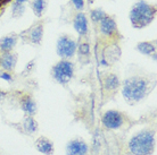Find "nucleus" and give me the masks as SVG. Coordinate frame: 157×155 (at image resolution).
<instances>
[{
  "mask_svg": "<svg viewBox=\"0 0 157 155\" xmlns=\"http://www.w3.org/2000/svg\"><path fill=\"white\" fill-rule=\"evenodd\" d=\"M149 92V81L141 76L126 78L122 84V95L128 103L134 104L145 99Z\"/></svg>",
  "mask_w": 157,
  "mask_h": 155,
  "instance_id": "nucleus-1",
  "label": "nucleus"
},
{
  "mask_svg": "<svg viewBox=\"0 0 157 155\" xmlns=\"http://www.w3.org/2000/svg\"><path fill=\"white\" fill-rule=\"evenodd\" d=\"M156 17V7L147 2L146 0H139L130 9L129 18L134 28H145L151 24Z\"/></svg>",
  "mask_w": 157,
  "mask_h": 155,
  "instance_id": "nucleus-2",
  "label": "nucleus"
},
{
  "mask_svg": "<svg viewBox=\"0 0 157 155\" xmlns=\"http://www.w3.org/2000/svg\"><path fill=\"white\" fill-rule=\"evenodd\" d=\"M155 144V132L150 129H144L132 136L129 142V150L133 155H153Z\"/></svg>",
  "mask_w": 157,
  "mask_h": 155,
  "instance_id": "nucleus-3",
  "label": "nucleus"
},
{
  "mask_svg": "<svg viewBox=\"0 0 157 155\" xmlns=\"http://www.w3.org/2000/svg\"><path fill=\"white\" fill-rule=\"evenodd\" d=\"M51 76L58 84L66 85L74 76V63L68 59L59 60L51 69Z\"/></svg>",
  "mask_w": 157,
  "mask_h": 155,
  "instance_id": "nucleus-4",
  "label": "nucleus"
},
{
  "mask_svg": "<svg viewBox=\"0 0 157 155\" xmlns=\"http://www.w3.org/2000/svg\"><path fill=\"white\" fill-rule=\"evenodd\" d=\"M56 51L62 59H70L78 51V43L70 35H60L56 43Z\"/></svg>",
  "mask_w": 157,
  "mask_h": 155,
  "instance_id": "nucleus-5",
  "label": "nucleus"
},
{
  "mask_svg": "<svg viewBox=\"0 0 157 155\" xmlns=\"http://www.w3.org/2000/svg\"><path fill=\"white\" fill-rule=\"evenodd\" d=\"M102 124L107 129H120L124 124V116L117 110H108L101 118Z\"/></svg>",
  "mask_w": 157,
  "mask_h": 155,
  "instance_id": "nucleus-6",
  "label": "nucleus"
},
{
  "mask_svg": "<svg viewBox=\"0 0 157 155\" xmlns=\"http://www.w3.org/2000/svg\"><path fill=\"white\" fill-rule=\"evenodd\" d=\"M89 146L81 138H74L66 145V155H88Z\"/></svg>",
  "mask_w": 157,
  "mask_h": 155,
  "instance_id": "nucleus-7",
  "label": "nucleus"
},
{
  "mask_svg": "<svg viewBox=\"0 0 157 155\" xmlns=\"http://www.w3.org/2000/svg\"><path fill=\"white\" fill-rule=\"evenodd\" d=\"M25 34H26L25 38H28L29 42L39 45L43 38V24L41 22L36 23L33 26L30 27L28 31H25Z\"/></svg>",
  "mask_w": 157,
  "mask_h": 155,
  "instance_id": "nucleus-8",
  "label": "nucleus"
},
{
  "mask_svg": "<svg viewBox=\"0 0 157 155\" xmlns=\"http://www.w3.org/2000/svg\"><path fill=\"white\" fill-rule=\"evenodd\" d=\"M99 31L105 36H113L117 32V24L113 17L107 15L99 22Z\"/></svg>",
  "mask_w": 157,
  "mask_h": 155,
  "instance_id": "nucleus-9",
  "label": "nucleus"
},
{
  "mask_svg": "<svg viewBox=\"0 0 157 155\" xmlns=\"http://www.w3.org/2000/svg\"><path fill=\"white\" fill-rule=\"evenodd\" d=\"M18 57L16 53L13 52H4L0 53V67L5 70V71H13L15 69L16 63H17Z\"/></svg>",
  "mask_w": 157,
  "mask_h": 155,
  "instance_id": "nucleus-10",
  "label": "nucleus"
},
{
  "mask_svg": "<svg viewBox=\"0 0 157 155\" xmlns=\"http://www.w3.org/2000/svg\"><path fill=\"white\" fill-rule=\"evenodd\" d=\"M20 35L16 33H9L0 39V53L4 52H12L13 49L18 42Z\"/></svg>",
  "mask_w": 157,
  "mask_h": 155,
  "instance_id": "nucleus-11",
  "label": "nucleus"
},
{
  "mask_svg": "<svg viewBox=\"0 0 157 155\" xmlns=\"http://www.w3.org/2000/svg\"><path fill=\"white\" fill-rule=\"evenodd\" d=\"M73 26L75 32L80 36H84L88 33V18L86 15L82 12H78L73 20Z\"/></svg>",
  "mask_w": 157,
  "mask_h": 155,
  "instance_id": "nucleus-12",
  "label": "nucleus"
},
{
  "mask_svg": "<svg viewBox=\"0 0 157 155\" xmlns=\"http://www.w3.org/2000/svg\"><path fill=\"white\" fill-rule=\"evenodd\" d=\"M34 146H36V151L40 152V153H42V154H44V155H52L54 152H55L54 143H52L49 138L44 137V136H40L39 138L36 140Z\"/></svg>",
  "mask_w": 157,
  "mask_h": 155,
  "instance_id": "nucleus-13",
  "label": "nucleus"
},
{
  "mask_svg": "<svg viewBox=\"0 0 157 155\" xmlns=\"http://www.w3.org/2000/svg\"><path fill=\"white\" fill-rule=\"evenodd\" d=\"M21 109L25 113V116H34L38 111V105H36L34 99L30 95H24L21 99Z\"/></svg>",
  "mask_w": 157,
  "mask_h": 155,
  "instance_id": "nucleus-14",
  "label": "nucleus"
},
{
  "mask_svg": "<svg viewBox=\"0 0 157 155\" xmlns=\"http://www.w3.org/2000/svg\"><path fill=\"white\" fill-rule=\"evenodd\" d=\"M21 127L25 134L28 135H33L38 132V127L39 124L36 122V120L32 116H25L24 119L21 122Z\"/></svg>",
  "mask_w": 157,
  "mask_h": 155,
  "instance_id": "nucleus-15",
  "label": "nucleus"
},
{
  "mask_svg": "<svg viewBox=\"0 0 157 155\" xmlns=\"http://www.w3.org/2000/svg\"><path fill=\"white\" fill-rule=\"evenodd\" d=\"M118 86H120V78H118L117 75L108 74L104 79V88H105V91L113 92V91L118 88Z\"/></svg>",
  "mask_w": 157,
  "mask_h": 155,
  "instance_id": "nucleus-16",
  "label": "nucleus"
},
{
  "mask_svg": "<svg viewBox=\"0 0 157 155\" xmlns=\"http://www.w3.org/2000/svg\"><path fill=\"white\" fill-rule=\"evenodd\" d=\"M156 42L151 41H145V42H139L137 44V50L141 54L145 56H151L156 52Z\"/></svg>",
  "mask_w": 157,
  "mask_h": 155,
  "instance_id": "nucleus-17",
  "label": "nucleus"
},
{
  "mask_svg": "<svg viewBox=\"0 0 157 155\" xmlns=\"http://www.w3.org/2000/svg\"><path fill=\"white\" fill-rule=\"evenodd\" d=\"M47 4H48L47 0H32L31 7H32V10H33V14L36 17L41 18L43 13L46 12V9H47Z\"/></svg>",
  "mask_w": 157,
  "mask_h": 155,
  "instance_id": "nucleus-18",
  "label": "nucleus"
},
{
  "mask_svg": "<svg viewBox=\"0 0 157 155\" xmlns=\"http://www.w3.org/2000/svg\"><path fill=\"white\" fill-rule=\"evenodd\" d=\"M25 2L26 0H14L12 6V14L14 17H21L25 12Z\"/></svg>",
  "mask_w": 157,
  "mask_h": 155,
  "instance_id": "nucleus-19",
  "label": "nucleus"
},
{
  "mask_svg": "<svg viewBox=\"0 0 157 155\" xmlns=\"http://www.w3.org/2000/svg\"><path fill=\"white\" fill-rule=\"evenodd\" d=\"M106 16H107L106 12L102 10L101 8H96V9H92L90 12V18L94 23H99Z\"/></svg>",
  "mask_w": 157,
  "mask_h": 155,
  "instance_id": "nucleus-20",
  "label": "nucleus"
},
{
  "mask_svg": "<svg viewBox=\"0 0 157 155\" xmlns=\"http://www.w3.org/2000/svg\"><path fill=\"white\" fill-rule=\"evenodd\" d=\"M78 54H80V59L83 57H89L90 54V47L88 43H81L80 45H78Z\"/></svg>",
  "mask_w": 157,
  "mask_h": 155,
  "instance_id": "nucleus-21",
  "label": "nucleus"
},
{
  "mask_svg": "<svg viewBox=\"0 0 157 155\" xmlns=\"http://www.w3.org/2000/svg\"><path fill=\"white\" fill-rule=\"evenodd\" d=\"M71 1L78 12H82L84 9V0H71Z\"/></svg>",
  "mask_w": 157,
  "mask_h": 155,
  "instance_id": "nucleus-22",
  "label": "nucleus"
},
{
  "mask_svg": "<svg viewBox=\"0 0 157 155\" xmlns=\"http://www.w3.org/2000/svg\"><path fill=\"white\" fill-rule=\"evenodd\" d=\"M0 78L6 81H13V77L9 71H1L0 73Z\"/></svg>",
  "mask_w": 157,
  "mask_h": 155,
  "instance_id": "nucleus-23",
  "label": "nucleus"
},
{
  "mask_svg": "<svg viewBox=\"0 0 157 155\" xmlns=\"http://www.w3.org/2000/svg\"><path fill=\"white\" fill-rule=\"evenodd\" d=\"M6 96H7V93L0 89V103H1V102H2L5 99H6Z\"/></svg>",
  "mask_w": 157,
  "mask_h": 155,
  "instance_id": "nucleus-24",
  "label": "nucleus"
},
{
  "mask_svg": "<svg viewBox=\"0 0 157 155\" xmlns=\"http://www.w3.org/2000/svg\"><path fill=\"white\" fill-rule=\"evenodd\" d=\"M0 73H1V70H0Z\"/></svg>",
  "mask_w": 157,
  "mask_h": 155,
  "instance_id": "nucleus-25",
  "label": "nucleus"
}]
</instances>
